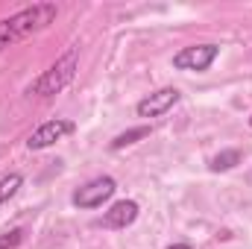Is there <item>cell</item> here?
<instances>
[{
    "instance_id": "cell-5",
    "label": "cell",
    "mask_w": 252,
    "mask_h": 249,
    "mask_svg": "<svg viewBox=\"0 0 252 249\" xmlns=\"http://www.w3.org/2000/svg\"><path fill=\"white\" fill-rule=\"evenodd\" d=\"M76 132V124L73 121H67V118H56V121H47V124H41L30 138H27V147L30 150H47V147H53L56 141H62L64 135H73Z\"/></svg>"
},
{
    "instance_id": "cell-13",
    "label": "cell",
    "mask_w": 252,
    "mask_h": 249,
    "mask_svg": "<svg viewBox=\"0 0 252 249\" xmlns=\"http://www.w3.org/2000/svg\"><path fill=\"white\" fill-rule=\"evenodd\" d=\"M250 124H252V121H250Z\"/></svg>"
},
{
    "instance_id": "cell-2",
    "label": "cell",
    "mask_w": 252,
    "mask_h": 249,
    "mask_svg": "<svg viewBox=\"0 0 252 249\" xmlns=\"http://www.w3.org/2000/svg\"><path fill=\"white\" fill-rule=\"evenodd\" d=\"M76 70H79V50L70 47L64 56H59L56 62L50 64V67L27 88V94H30V97H53V94L64 91V88L73 82Z\"/></svg>"
},
{
    "instance_id": "cell-8",
    "label": "cell",
    "mask_w": 252,
    "mask_h": 249,
    "mask_svg": "<svg viewBox=\"0 0 252 249\" xmlns=\"http://www.w3.org/2000/svg\"><path fill=\"white\" fill-rule=\"evenodd\" d=\"M150 126H135V129H126V132H121L115 141H112V150H124V147H132V144H138L141 138H150Z\"/></svg>"
},
{
    "instance_id": "cell-11",
    "label": "cell",
    "mask_w": 252,
    "mask_h": 249,
    "mask_svg": "<svg viewBox=\"0 0 252 249\" xmlns=\"http://www.w3.org/2000/svg\"><path fill=\"white\" fill-rule=\"evenodd\" d=\"M21 241H24V229H12V232L0 235V249H15L21 247Z\"/></svg>"
},
{
    "instance_id": "cell-7",
    "label": "cell",
    "mask_w": 252,
    "mask_h": 249,
    "mask_svg": "<svg viewBox=\"0 0 252 249\" xmlns=\"http://www.w3.org/2000/svg\"><path fill=\"white\" fill-rule=\"evenodd\" d=\"M138 220V202L135 199H121L115 202L106 214H103V226L106 229H126Z\"/></svg>"
},
{
    "instance_id": "cell-4",
    "label": "cell",
    "mask_w": 252,
    "mask_h": 249,
    "mask_svg": "<svg viewBox=\"0 0 252 249\" xmlns=\"http://www.w3.org/2000/svg\"><path fill=\"white\" fill-rule=\"evenodd\" d=\"M220 56V47L217 44H190V47H182L176 56H173V67L176 70H208L214 59Z\"/></svg>"
},
{
    "instance_id": "cell-6",
    "label": "cell",
    "mask_w": 252,
    "mask_h": 249,
    "mask_svg": "<svg viewBox=\"0 0 252 249\" xmlns=\"http://www.w3.org/2000/svg\"><path fill=\"white\" fill-rule=\"evenodd\" d=\"M179 91L176 88H158V91H153L150 97H144L138 106H135V112H138V118H158V115H164V112H170L176 103H179Z\"/></svg>"
},
{
    "instance_id": "cell-1",
    "label": "cell",
    "mask_w": 252,
    "mask_h": 249,
    "mask_svg": "<svg viewBox=\"0 0 252 249\" xmlns=\"http://www.w3.org/2000/svg\"><path fill=\"white\" fill-rule=\"evenodd\" d=\"M56 15H59V6H56V3H32V6H27V9H21V12L3 18V21H0V53H3L6 47L18 44V41L35 35V32H41V30H47V27L56 21Z\"/></svg>"
},
{
    "instance_id": "cell-3",
    "label": "cell",
    "mask_w": 252,
    "mask_h": 249,
    "mask_svg": "<svg viewBox=\"0 0 252 249\" xmlns=\"http://www.w3.org/2000/svg\"><path fill=\"white\" fill-rule=\"evenodd\" d=\"M115 190H118V185H115L112 176H97V179L85 182L82 187H76L73 196H70V202L76 208H100L103 202H109L115 196Z\"/></svg>"
},
{
    "instance_id": "cell-12",
    "label": "cell",
    "mask_w": 252,
    "mask_h": 249,
    "mask_svg": "<svg viewBox=\"0 0 252 249\" xmlns=\"http://www.w3.org/2000/svg\"><path fill=\"white\" fill-rule=\"evenodd\" d=\"M167 249H190L188 244H173V247H167Z\"/></svg>"
},
{
    "instance_id": "cell-9",
    "label": "cell",
    "mask_w": 252,
    "mask_h": 249,
    "mask_svg": "<svg viewBox=\"0 0 252 249\" xmlns=\"http://www.w3.org/2000/svg\"><path fill=\"white\" fill-rule=\"evenodd\" d=\"M241 158H244L241 150H223V153H217V156L211 158L208 167H211L214 173H223V170H232L235 164H241Z\"/></svg>"
},
{
    "instance_id": "cell-10",
    "label": "cell",
    "mask_w": 252,
    "mask_h": 249,
    "mask_svg": "<svg viewBox=\"0 0 252 249\" xmlns=\"http://www.w3.org/2000/svg\"><path fill=\"white\" fill-rule=\"evenodd\" d=\"M21 185H24V179H21L18 173L3 176V179H0V205H3V202H9V199L18 193V187H21Z\"/></svg>"
}]
</instances>
